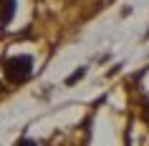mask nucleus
Wrapping results in <instances>:
<instances>
[{
    "instance_id": "nucleus-2",
    "label": "nucleus",
    "mask_w": 149,
    "mask_h": 146,
    "mask_svg": "<svg viewBox=\"0 0 149 146\" xmlns=\"http://www.w3.org/2000/svg\"><path fill=\"white\" fill-rule=\"evenodd\" d=\"M13 15H15V0H0V28H5L13 20Z\"/></svg>"
},
{
    "instance_id": "nucleus-1",
    "label": "nucleus",
    "mask_w": 149,
    "mask_h": 146,
    "mask_svg": "<svg viewBox=\"0 0 149 146\" xmlns=\"http://www.w3.org/2000/svg\"><path fill=\"white\" fill-rule=\"evenodd\" d=\"M3 68H5V76H8L10 83H23L33 73V61L31 55H13L3 63Z\"/></svg>"
},
{
    "instance_id": "nucleus-3",
    "label": "nucleus",
    "mask_w": 149,
    "mask_h": 146,
    "mask_svg": "<svg viewBox=\"0 0 149 146\" xmlns=\"http://www.w3.org/2000/svg\"><path fill=\"white\" fill-rule=\"evenodd\" d=\"M81 76H84V71H79V73H73V76H71V78H68V83H73V81H79V78H81Z\"/></svg>"
}]
</instances>
